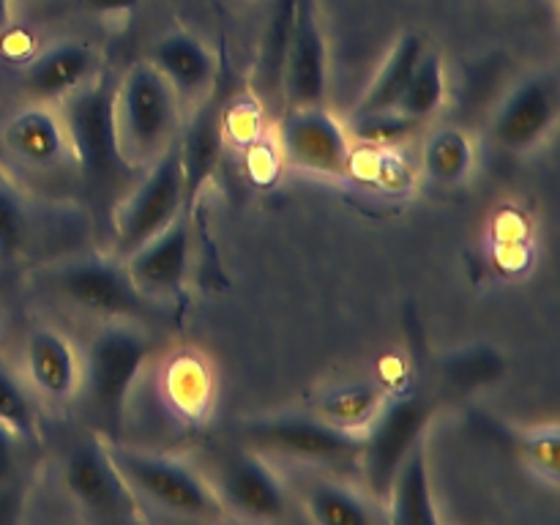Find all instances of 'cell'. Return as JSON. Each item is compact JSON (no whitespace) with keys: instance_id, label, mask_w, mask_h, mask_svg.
<instances>
[{"instance_id":"6da1fadb","label":"cell","mask_w":560,"mask_h":525,"mask_svg":"<svg viewBox=\"0 0 560 525\" xmlns=\"http://www.w3.org/2000/svg\"><path fill=\"white\" fill-rule=\"evenodd\" d=\"M180 98L151 60L129 66L115 85L120 151L131 170L148 167L175 140Z\"/></svg>"},{"instance_id":"7a4b0ae2","label":"cell","mask_w":560,"mask_h":525,"mask_svg":"<svg viewBox=\"0 0 560 525\" xmlns=\"http://www.w3.org/2000/svg\"><path fill=\"white\" fill-rule=\"evenodd\" d=\"M148 353H151L148 337L126 320H109L88 342L82 355L80 394L85 397L91 413L113 430L124 419L126 399L145 366Z\"/></svg>"},{"instance_id":"3957f363","label":"cell","mask_w":560,"mask_h":525,"mask_svg":"<svg viewBox=\"0 0 560 525\" xmlns=\"http://www.w3.org/2000/svg\"><path fill=\"white\" fill-rule=\"evenodd\" d=\"M107 448L137 501H145L148 506L162 509L175 517L219 520L228 514L217 490L180 459L140 452L120 443H107Z\"/></svg>"},{"instance_id":"277c9868","label":"cell","mask_w":560,"mask_h":525,"mask_svg":"<svg viewBox=\"0 0 560 525\" xmlns=\"http://www.w3.org/2000/svg\"><path fill=\"white\" fill-rule=\"evenodd\" d=\"M71 159L91 184L104 186L118 180L131 164L120 151L115 120V85L107 77H91L80 91L60 102Z\"/></svg>"},{"instance_id":"5b68a950","label":"cell","mask_w":560,"mask_h":525,"mask_svg":"<svg viewBox=\"0 0 560 525\" xmlns=\"http://www.w3.org/2000/svg\"><path fill=\"white\" fill-rule=\"evenodd\" d=\"M178 213H184V164L178 140H173L148 164L137 189L115 213V257L124 260L162 233Z\"/></svg>"},{"instance_id":"8992f818","label":"cell","mask_w":560,"mask_h":525,"mask_svg":"<svg viewBox=\"0 0 560 525\" xmlns=\"http://www.w3.org/2000/svg\"><path fill=\"white\" fill-rule=\"evenodd\" d=\"M432 410H435V405L424 394H397L388 402H383L370 424L364 427L359 463L364 470L366 490L375 503L386 501L394 470L399 468L405 454L413 448V443L424 438Z\"/></svg>"},{"instance_id":"52a82bcc","label":"cell","mask_w":560,"mask_h":525,"mask_svg":"<svg viewBox=\"0 0 560 525\" xmlns=\"http://www.w3.org/2000/svg\"><path fill=\"white\" fill-rule=\"evenodd\" d=\"M47 284L71 306L102 320H131L145 312V295L131 284L118 257H77L52 268Z\"/></svg>"},{"instance_id":"ba28073f","label":"cell","mask_w":560,"mask_h":525,"mask_svg":"<svg viewBox=\"0 0 560 525\" xmlns=\"http://www.w3.org/2000/svg\"><path fill=\"white\" fill-rule=\"evenodd\" d=\"M244 441L255 452L279 454L301 463H355L364 435L312 416H268L244 424Z\"/></svg>"},{"instance_id":"9c48e42d","label":"cell","mask_w":560,"mask_h":525,"mask_svg":"<svg viewBox=\"0 0 560 525\" xmlns=\"http://www.w3.org/2000/svg\"><path fill=\"white\" fill-rule=\"evenodd\" d=\"M60 485L66 495L85 514L96 520L137 517V498L120 476L107 443L98 438H82L66 452L60 465Z\"/></svg>"},{"instance_id":"30bf717a","label":"cell","mask_w":560,"mask_h":525,"mask_svg":"<svg viewBox=\"0 0 560 525\" xmlns=\"http://www.w3.org/2000/svg\"><path fill=\"white\" fill-rule=\"evenodd\" d=\"M560 85L552 69L523 77L492 113L490 135L509 153H528L556 131Z\"/></svg>"},{"instance_id":"8fae6325","label":"cell","mask_w":560,"mask_h":525,"mask_svg":"<svg viewBox=\"0 0 560 525\" xmlns=\"http://www.w3.org/2000/svg\"><path fill=\"white\" fill-rule=\"evenodd\" d=\"M279 74H282L288 109L315 107L326 102L328 47L320 14H317V0H295Z\"/></svg>"},{"instance_id":"7c38bea8","label":"cell","mask_w":560,"mask_h":525,"mask_svg":"<svg viewBox=\"0 0 560 525\" xmlns=\"http://www.w3.org/2000/svg\"><path fill=\"white\" fill-rule=\"evenodd\" d=\"M279 137L284 156L293 167L326 178H345L350 173V131L323 104L290 107Z\"/></svg>"},{"instance_id":"4fadbf2b","label":"cell","mask_w":560,"mask_h":525,"mask_svg":"<svg viewBox=\"0 0 560 525\" xmlns=\"http://www.w3.org/2000/svg\"><path fill=\"white\" fill-rule=\"evenodd\" d=\"M213 490H217L224 512H230L233 517L262 520V523L288 517V490L277 470L255 448L230 457Z\"/></svg>"},{"instance_id":"5bb4252c","label":"cell","mask_w":560,"mask_h":525,"mask_svg":"<svg viewBox=\"0 0 560 525\" xmlns=\"http://www.w3.org/2000/svg\"><path fill=\"white\" fill-rule=\"evenodd\" d=\"M189 257L191 219L189 213H178L162 233L126 255L124 268L142 295H173L184 288Z\"/></svg>"},{"instance_id":"9a60e30c","label":"cell","mask_w":560,"mask_h":525,"mask_svg":"<svg viewBox=\"0 0 560 525\" xmlns=\"http://www.w3.org/2000/svg\"><path fill=\"white\" fill-rule=\"evenodd\" d=\"M96 74V55L85 42H52L22 69V88L33 102H63Z\"/></svg>"},{"instance_id":"2e32d148","label":"cell","mask_w":560,"mask_h":525,"mask_svg":"<svg viewBox=\"0 0 560 525\" xmlns=\"http://www.w3.org/2000/svg\"><path fill=\"white\" fill-rule=\"evenodd\" d=\"M25 372L33 392L55 405H66L80 394L82 359L66 334L55 328H33L25 345Z\"/></svg>"},{"instance_id":"e0dca14e","label":"cell","mask_w":560,"mask_h":525,"mask_svg":"<svg viewBox=\"0 0 560 525\" xmlns=\"http://www.w3.org/2000/svg\"><path fill=\"white\" fill-rule=\"evenodd\" d=\"M151 63L164 74V80L178 93L180 104H200L211 96L217 82V58L206 42L186 31H170L156 38Z\"/></svg>"},{"instance_id":"ac0fdd59","label":"cell","mask_w":560,"mask_h":525,"mask_svg":"<svg viewBox=\"0 0 560 525\" xmlns=\"http://www.w3.org/2000/svg\"><path fill=\"white\" fill-rule=\"evenodd\" d=\"M3 145L27 167H58L71 159L63 118L44 102L27 104L5 120Z\"/></svg>"},{"instance_id":"d6986e66","label":"cell","mask_w":560,"mask_h":525,"mask_svg":"<svg viewBox=\"0 0 560 525\" xmlns=\"http://www.w3.org/2000/svg\"><path fill=\"white\" fill-rule=\"evenodd\" d=\"M388 514L394 525H438L435 498L430 485V465H427V438H419L399 468L394 470L392 487H388Z\"/></svg>"},{"instance_id":"ffe728a7","label":"cell","mask_w":560,"mask_h":525,"mask_svg":"<svg viewBox=\"0 0 560 525\" xmlns=\"http://www.w3.org/2000/svg\"><path fill=\"white\" fill-rule=\"evenodd\" d=\"M202 107L191 118L189 129L178 140L180 164H184V213L191 211L197 191L217 170L219 153H222V124H219L217 107L211 98H202Z\"/></svg>"},{"instance_id":"44dd1931","label":"cell","mask_w":560,"mask_h":525,"mask_svg":"<svg viewBox=\"0 0 560 525\" xmlns=\"http://www.w3.org/2000/svg\"><path fill=\"white\" fill-rule=\"evenodd\" d=\"M424 49V38H421L419 33H402V36L394 42V47L388 49V55L383 58L381 69L375 71L370 85H366L364 93L359 96L353 115L381 113V109L397 107L399 96H402L405 85H408L410 74H413L416 63H419Z\"/></svg>"},{"instance_id":"7402d4cb","label":"cell","mask_w":560,"mask_h":525,"mask_svg":"<svg viewBox=\"0 0 560 525\" xmlns=\"http://www.w3.org/2000/svg\"><path fill=\"white\" fill-rule=\"evenodd\" d=\"M421 164H424L427 178L435 180V184L459 186L474 173L476 148L463 129L443 126L427 137Z\"/></svg>"},{"instance_id":"603a6c76","label":"cell","mask_w":560,"mask_h":525,"mask_svg":"<svg viewBox=\"0 0 560 525\" xmlns=\"http://www.w3.org/2000/svg\"><path fill=\"white\" fill-rule=\"evenodd\" d=\"M370 495L334 481H317L304 498L306 517L320 525H372L381 520Z\"/></svg>"},{"instance_id":"cb8c5ba5","label":"cell","mask_w":560,"mask_h":525,"mask_svg":"<svg viewBox=\"0 0 560 525\" xmlns=\"http://www.w3.org/2000/svg\"><path fill=\"white\" fill-rule=\"evenodd\" d=\"M443 98H446V66L435 49L430 52L424 49L394 109L419 124H427L443 107Z\"/></svg>"},{"instance_id":"d4e9b609","label":"cell","mask_w":560,"mask_h":525,"mask_svg":"<svg viewBox=\"0 0 560 525\" xmlns=\"http://www.w3.org/2000/svg\"><path fill=\"white\" fill-rule=\"evenodd\" d=\"M381 405V388L372 386V383H350V386L323 394L315 405V416L328 424L342 427V430L364 432V427L370 424Z\"/></svg>"},{"instance_id":"484cf974","label":"cell","mask_w":560,"mask_h":525,"mask_svg":"<svg viewBox=\"0 0 560 525\" xmlns=\"http://www.w3.org/2000/svg\"><path fill=\"white\" fill-rule=\"evenodd\" d=\"M0 424L9 427L22 443L31 446L42 438L36 402L5 366H0Z\"/></svg>"},{"instance_id":"4316f807","label":"cell","mask_w":560,"mask_h":525,"mask_svg":"<svg viewBox=\"0 0 560 525\" xmlns=\"http://www.w3.org/2000/svg\"><path fill=\"white\" fill-rule=\"evenodd\" d=\"M560 430L558 424H541L520 435V457L523 465L545 485L558 487L560 476Z\"/></svg>"},{"instance_id":"83f0119b","label":"cell","mask_w":560,"mask_h":525,"mask_svg":"<svg viewBox=\"0 0 560 525\" xmlns=\"http://www.w3.org/2000/svg\"><path fill=\"white\" fill-rule=\"evenodd\" d=\"M421 126L419 120L408 118L399 109H381V113H364V115H353L350 118V137L355 140L366 142V145H394V142L405 140L413 131H419Z\"/></svg>"},{"instance_id":"f1b7e54d","label":"cell","mask_w":560,"mask_h":525,"mask_svg":"<svg viewBox=\"0 0 560 525\" xmlns=\"http://www.w3.org/2000/svg\"><path fill=\"white\" fill-rule=\"evenodd\" d=\"M446 375L459 386H481L501 377L503 361L492 348H463L446 359Z\"/></svg>"},{"instance_id":"f546056e","label":"cell","mask_w":560,"mask_h":525,"mask_svg":"<svg viewBox=\"0 0 560 525\" xmlns=\"http://www.w3.org/2000/svg\"><path fill=\"white\" fill-rule=\"evenodd\" d=\"M25 211L11 189L0 184V262H9L20 255L25 244Z\"/></svg>"},{"instance_id":"4dcf8cb0","label":"cell","mask_w":560,"mask_h":525,"mask_svg":"<svg viewBox=\"0 0 560 525\" xmlns=\"http://www.w3.org/2000/svg\"><path fill=\"white\" fill-rule=\"evenodd\" d=\"M20 438L0 424V492L9 490L16 476V454H20Z\"/></svg>"},{"instance_id":"1f68e13d","label":"cell","mask_w":560,"mask_h":525,"mask_svg":"<svg viewBox=\"0 0 560 525\" xmlns=\"http://www.w3.org/2000/svg\"><path fill=\"white\" fill-rule=\"evenodd\" d=\"M142 0H77V5L98 16H120L140 9Z\"/></svg>"},{"instance_id":"d6a6232c","label":"cell","mask_w":560,"mask_h":525,"mask_svg":"<svg viewBox=\"0 0 560 525\" xmlns=\"http://www.w3.org/2000/svg\"><path fill=\"white\" fill-rule=\"evenodd\" d=\"M11 22V0H0V33L9 27Z\"/></svg>"},{"instance_id":"836d02e7","label":"cell","mask_w":560,"mask_h":525,"mask_svg":"<svg viewBox=\"0 0 560 525\" xmlns=\"http://www.w3.org/2000/svg\"><path fill=\"white\" fill-rule=\"evenodd\" d=\"M509 3H523V0H509Z\"/></svg>"}]
</instances>
